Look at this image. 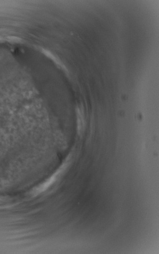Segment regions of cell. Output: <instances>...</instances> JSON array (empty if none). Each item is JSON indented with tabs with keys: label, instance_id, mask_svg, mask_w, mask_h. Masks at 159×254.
I'll list each match as a JSON object with an SVG mask.
<instances>
[{
	"label": "cell",
	"instance_id": "obj_1",
	"mask_svg": "<svg viewBox=\"0 0 159 254\" xmlns=\"http://www.w3.org/2000/svg\"><path fill=\"white\" fill-rule=\"evenodd\" d=\"M43 52H44V54H45V55L48 56V58H51V59L52 60V61H54V62L56 63L57 65L62 67V68H65V67L63 66V64H62V63L61 62L60 60L56 58V56L53 55L51 52H50L49 51H47V50H45V49L43 50Z\"/></svg>",
	"mask_w": 159,
	"mask_h": 254
}]
</instances>
